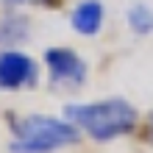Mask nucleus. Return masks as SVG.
<instances>
[{"label":"nucleus","instance_id":"nucleus-1","mask_svg":"<svg viewBox=\"0 0 153 153\" xmlns=\"http://www.w3.org/2000/svg\"><path fill=\"white\" fill-rule=\"evenodd\" d=\"M64 117L84 131L95 142H111L117 137L134 134L139 125V111L123 97L111 100H95V103H81V106H67Z\"/></svg>","mask_w":153,"mask_h":153},{"label":"nucleus","instance_id":"nucleus-2","mask_svg":"<svg viewBox=\"0 0 153 153\" xmlns=\"http://www.w3.org/2000/svg\"><path fill=\"white\" fill-rule=\"evenodd\" d=\"M11 153H53L59 148L75 145L81 139V131L70 120H59L48 114L22 117L11 125Z\"/></svg>","mask_w":153,"mask_h":153},{"label":"nucleus","instance_id":"nucleus-3","mask_svg":"<svg viewBox=\"0 0 153 153\" xmlns=\"http://www.w3.org/2000/svg\"><path fill=\"white\" fill-rule=\"evenodd\" d=\"M45 64H48L53 86L75 89L86 81V61L70 48H50L45 53Z\"/></svg>","mask_w":153,"mask_h":153},{"label":"nucleus","instance_id":"nucleus-4","mask_svg":"<svg viewBox=\"0 0 153 153\" xmlns=\"http://www.w3.org/2000/svg\"><path fill=\"white\" fill-rule=\"evenodd\" d=\"M39 81V67L31 56L20 50L0 53V89H22Z\"/></svg>","mask_w":153,"mask_h":153},{"label":"nucleus","instance_id":"nucleus-5","mask_svg":"<svg viewBox=\"0 0 153 153\" xmlns=\"http://www.w3.org/2000/svg\"><path fill=\"white\" fill-rule=\"evenodd\" d=\"M103 6L97 3V0H84L81 6H75L73 11V28L81 33V36H95L97 31L103 28Z\"/></svg>","mask_w":153,"mask_h":153},{"label":"nucleus","instance_id":"nucleus-6","mask_svg":"<svg viewBox=\"0 0 153 153\" xmlns=\"http://www.w3.org/2000/svg\"><path fill=\"white\" fill-rule=\"evenodd\" d=\"M28 36V20L20 14H6L0 17V45H14Z\"/></svg>","mask_w":153,"mask_h":153},{"label":"nucleus","instance_id":"nucleus-7","mask_svg":"<svg viewBox=\"0 0 153 153\" xmlns=\"http://www.w3.org/2000/svg\"><path fill=\"white\" fill-rule=\"evenodd\" d=\"M125 20H128V28L137 33V36H150L153 33V8L148 3L131 6L128 14H125Z\"/></svg>","mask_w":153,"mask_h":153},{"label":"nucleus","instance_id":"nucleus-8","mask_svg":"<svg viewBox=\"0 0 153 153\" xmlns=\"http://www.w3.org/2000/svg\"><path fill=\"white\" fill-rule=\"evenodd\" d=\"M142 137H145V142L153 148V111L148 114V120H145V134H142Z\"/></svg>","mask_w":153,"mask_h":153},{"label":"nucleus","instance_id":"nucleus-9","mask_svg":"<svg viewBox=\"0 0 153 153\" xmlns=\"http://www.w3.org/2000/svg\"><path fill=\"white\" fill-rule=\"evenodd\" d=\"M6 6H22V3H42V0H3Z\"/></svg>","mask_w":153,"mask_h":153}]
</instances>
